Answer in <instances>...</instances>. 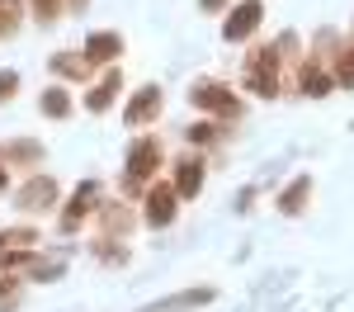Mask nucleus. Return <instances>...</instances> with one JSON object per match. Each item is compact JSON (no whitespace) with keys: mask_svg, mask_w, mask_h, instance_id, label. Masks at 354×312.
Masks as SVG:
<instances>
[{"mask_svg":"<svg viewBox=\"0 0 354 312\" xmlns=\"http://www.w3.org/2000/svg\"><path fill=\"white\" fill-rule=\"evenodd\" d=\"M189 100L198 104V109H208V113H227V118H236V113H241V100H236L222 81H198Z\"/></svg>","mask_w":354,"mask_h":312,"instance_id":"1","label":"nucleus"},{"mask_svg":"<svg viewBox=\"0 0 354 312\" xmlns=\"http://www.w3.org/2000/svg\"><path fill=\"white\" fill-rule=\"evenodd\" d=\"M245 85H250L255 95L274 100V90H279V57L274 53H255L250 66H245Z\"/></svg>","mask_w":354,"mask_h":312,"instance_id":"2","label":"nucleus"},{"mask_svg":"<svg viewBox=\"0 0 354 312\" xmlns=\"http://www.w3.org/2000/svg\"><path fill=\"white\" fill-rule=\"evenodd\" d=\"M156 166H161V147L156 142H137L133 156H128V190H142L156 175Z\"/></svg>","mask_w":354,"mask_h":312,"instance_id":"3","label":"nucleus"},{"mask_svg":"<svg viewBox=\"0 0 354 312\" xmlns=\"http://www.w3.org/2000/svg\"><path fill=\"white\" fill-rule=\"evenodd\" d=\"M260 15H265V5H260V0H241V5L227 15V24H222L227 43H241V38H250V33H255V24H260Z\"/></svg>","mask_w":354,"mask_h":312,"instance_id":"4","label":"nucleus"},{"mask_svg":"<svg viewBox=\"0 0 354 312\" xmlns=\"http://www.w3.org/2000/svg\"><path fill=\"white\" fill-rule=\"evenodd\" d=\"M175 190H170V185H151V190H147V223L151 227H165L170 223V218H175Z\"/></svg>","mask_w":354,"mask_h":312,"instance_id":"5","label":"nucleus"},{"mask_svg":"<svg viewBox=\"0 0 354 312\" xmlns=\"http://www.w3.org/2000/svg\"><path fill=\"white\" fill-rule=\"evenodd\" d=\"M156 113H161V90H156V85H147V90H137V95H133V104H128L123 118L137 128V123H147V118H156Z\"/></svg>","mask_w":354,"mask_h":312,"instance_id":"6","label":"nucleus"},{"mask_svg":"<svg viewBox=\"0 0 354 312\" xmlns=\"http://www.w3.org/2000/svg\"><path fill=\"white\" fill-rule=\"evenodd\" d=\"M198 190H203V166H198V161H189V156H185V161H180V166H175V194L194 199V194H198Z\"/></svg>","mask_w":354,"mask_h":312,"instance_id":"7","label":"nucleus"},{"mask_svg":"<svg viewBox=\"0 0 354 312\" xmlns=\"http://www.w3.org/2000/svg\"><path fill=\"white\" fill-rule=\"evenodd\" d=\"M118 53H123V38H118V33H95V38L85 43V57H90V62H113Z\"/></svg>","mask_w":354,"mask_h":312,"instance_id":"8","label":"nucleus"},{"mask_svg":"<svg viewBox=\"0 0 354 312\" xmlns=\"http://www.w3.org/2000/svg\"><path fill=\"white\" fill-rule=\"evenodd\" d=\"M118 90H123V76H118V71H109L104 81H100L95 90H90V100H85V104H90L95 113H104V109L113 104V95H118Z\"/></svg>","mask_w":354,"mask_h":312,"instance_id":"9","label":"nucleus"},{"mask_svg":"<svg viewBox=\"0 0 354 312\" xmlns=\"http://www.w3.org/2000/svg\"><path fill=\"white\" fill-rule=\"evenodd\" d=\"M53 194H57V185L43 175V180H28L24 190H19V208H43V203H53Z\"/></svg>","mask_w":354,"mask_h":312,"instance_id":"10","label":"nucleus"},{"mask_svg":"<svg viewBox=\"0 0 354 312\" xmlns=\"http://www.w3.org/2000/svg\"><path fill=\"white\" fill-rule=\"evenodd\" d=\"M90 199H95V185H81V194L71 199V203H66V213H62V227H66V232L85 223V213H90Z\"/></svg>","mask_w":354,"mask_h":312,"instance_id":"11","label":"nucleus"},{"mask_svg":"<svg viewBox=\"0 0 354 312\" xmlns=\"http://www.w3.org/2000/svg\"><path fill=\"white\" fill-rule=\"evenodd\" d=\"M213 293L208 288H194V293H175V298H161L156 312H180V308H198V303H208Z\"/></svg>","mask_w":354,"mask_h":312,"instance_id":"12","label":"nucleus"},{"mask_svg":"<svg viewBox=\"0 0 354 312\" xmlns=\"http://www.w3.org/2000/svg\"><path fill=\"white\" fill-rule=\"evenodd\" d=\"M53 71H57V76H76V81H81L85 71H90V57H76V53H57V57H53Z\"/></svg>","mask_w":354,"mask_h":312,"instance_id":"13","label":"nucleus"},{"mask_svg":"<svg viewBox=\"0 0 354 312\" xmlns=\"http://www.w3.org/2000/svg\"><path fill=\"white\" fill-rule=\"evenodd\" d=\"M307 190H312L307 180H293V185L283 190V199H279V208H283V213H298L302 203H307Z\"/></svg>","mask_w":354,"mask_h":312,"instance_id":"14","label":"nucleus"},{"mask_svg":"<svg viewBox=\"0 0 354 312\" xmlns=\"http://www.w3.org/2000/svg\"><path fill=\"white\" fill-rule=\"evenodd\" d=\"M330 85H335V76L317 71V66H307V76H302V90H307V95H326Z\"/></svg>","mask_w":354,"mask_h":312,"instance_id":"15","label":"nucleus"},{"mask_svg":"<svg viewBox=\"0 0 354 312\" xmlns=\"http://www.w3.org/2000/svg\"><path fill=\"white\" fill-rule=\"evenodd\" d=\"M66 109H71V100H66V90H48V95H43V113H53V118H62Z\"/></svg>","mask_w":354,"mask_h":312,"instance_id":"16","label":"nucleus"},{"mask_svg":"<svg viewBox=\"0 0 354 312\" xmlns=\"http://www.w3.org/2000/svg\"><path fill=\"white\" fill-rule=\"evenodd\" d=\"M15 24H19V0H0V33H10Z\"/></svg>","mask_w":354,"mask_h":312,"instance_id":"17","label":"nucleus"},{"mask_svg":"<svg viewBox=\"0 0 354 312\" xmlns=\"http://www.w3.org/2000/svg\"><path fill=\"white\" fill-rule=\"evenodd\" d=\"M33 15H38V24H53L62 15V0H33Z\"/></svg>","mask_w":354,"mask_h":312,"instance_id":"18","label":"nucleus"},{"mask_svg":"<svg viewBox=\"0 0 354 312\" xmlns=\"http://www.w3.org/2000/svg\"><path fill=\"white\" fill-rule=\"evenodd\" d=\"M335 85H350V90H354V53L340 57V66H335Z\"/></svg>","mask_w":354,"mask_h":312,"instance_id":"19","label":"nucleus"},{"mask_svg":"<svg viewBox=\"0 0 354 312\" xmlns=\"http://www.w3.org/2000/svg\"><path fill=\"white\" fill-rule=\"evenodd\" d=\"M218 138V128H213V123H198V128H189V142H198V147H203V142H213Z\"/></svg>","mask_w":354,"mask_h":312,"instance_id":"20","label":"nucleus"},{"mask_svg":"<svg viewBox=\"0 0 354 312\" xmlns=\"http://www.w3.org/2000/svg\"><path fill=\"white\" fill-rule=\"evenodd\" d=\"M15 90H19V76L15 71H0V100H10Z\"/></svg>","mask_w":354,"mask_h":312,"instance_id":"21","label":"nucleus"},{"mask_svg":"<svg viewBox=\"0 0 354 312\" xmlns=\"http://www.w3.org/2000/svg\"><path fill=\"white\" fill-rule=\"evenodd\" d=\"M203 10H222V0H203Z\"/></svg>","mask_w":354,"mask_h":312,"instance_id":"22","label":"nucleus"},{"mask_svg":"<svg viewBox=\"0 0 354 312\" xmlns=\"http://www.w3.org/2000/svg\"><path fill=\"white\" fill-rule=\"evenodd\" d=\"M5 180H10V175H5V161H0V190H5Z\"/></svg>","mask_w":354,"mask_h":312,"instance_id":"23","label":"nucleus"},{"mask_svg":"<svg viewBox=\"0 0 354 312\" xmlns=\"http://www.w3.org/2000/svg\"><path fill=\"white\" fill-rule=\"evenodd\" d=\"M0 251H5V232H0Z\"/></svg>","mask_w":354,"mask_h":312,"instance_id":"24","label":"nucleus"},{"mask_svg":"<svg viewBox=\"0 0 354 312\" xmlns=\"http://www.w3.org/2000/svg\"><path fill=\"white\" fill-rule=\"evenodd\" d=\"M0 288H5V284H0Z\"/></svg>","mask_w":354,"mask_h":312,"instance_id":"25","label":"nucleus"}]
</instances>
